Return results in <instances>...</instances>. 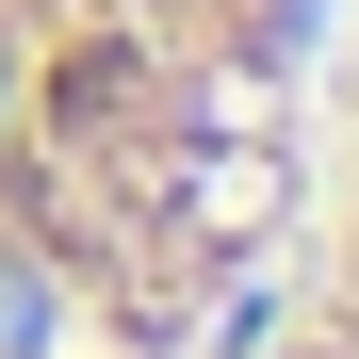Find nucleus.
Listing matches in <instances>:
<instances>
[{
    "mask_svg": "<svg viewBox=\"0 0 359 359\" xmlns=\"http://www.w3.org/2000/svg\"><path fill=\"white\" fill-rule=\"evenodd\" d=\"M294 0H17L0 17V262L114 343L196 327L262 229Z\"/></svg>",
    "mask_w": 359,
    "mask_h": 359,
    "instance_id": "f257e3e1",
    "label": "nucleus"
},
{
    "mask_svg": "<svg viewBox=\"0 0 359 359\" xmlns=\"http://www.w3.org/2000/svg\"><path fill=\"white\" fill-rule=\"evenodd\" d=\"M262 359H359V49H343V98H327V147H311V229H294Z\"/></svg>",
    "mask_w": 359,
    "mask_h": 359,
    "instance_id": "f03ea898",
    "label": "nucleus"
}]
</instances>
